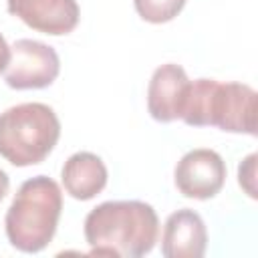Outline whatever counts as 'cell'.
Returning a JSON list of instances; mask_svg holds the SVG:
<instances>
[{
  "instance_id": "obj_1",
  "label": "cell",
  "mask_w": 258,
  "mask_h": 258,
  "mask_svg": "<svg viewBox=\"0 0 258 258\" xmlns=\"http://www.w3.org/2000/svg\"><path fill=\"white\" fill-rule=\"evenodd\" d=\"M157 236V214L139 200L103 202L85 218V240L93 256L139 258L153 250Z\"/></svg>"
},
{
  "instance_id": "obj_2",
  "label": "cell",
  "mask_w": 258,
  "mask_h": 258,
  "mask_svg": "<svg viewBox=\"0 0 258 258\" xmlns=\"http://www.w3.org/2000/svg\"><path fill=\"white\" fill-rule=\"evenodd\" d=\"M181 121L191 127L210 125L254 137L258 127V95L250 85L196 79L189 83Z\"/></svg>"
},
{
  "instance_id": "obj_3",
  "label": "cell",
  "mask_w": 258,
  "mask_h": 258,
  "mask_svg": "<svg viewBox=\"0 0 258 258\" xmlns=\"http://www.w3.org/2000/svg\"><path fill=\"white\" fill-rule=\"evenodd\" d=\"M62 212V191L58 183L46 175L26 179L4 218L8 242L26 254L44 250L54 238Z\"/></svg>"
},
{
  "instance_id": "obj_4",
  "label": "cell",
  "mask_w": 258,
  "mask_h": 258,
  "mask_svg": "<svg viewBox=\"0 0 258 258\" xmlns=\"http://www.w3.org/2000/svg\"><path fill=\"white\" fill-rule=\"evenodd\" d=\"M60 137V121L44 103H22L0 113V157L16 167L42 163Z\"/></svg>"
},
{
  "instance_id": "obj_5",
  "label": "cell",
  "mask_w": 258,
  "mask_h": 258,
  "mask_svg": "<svg viewBox=\"0 0 258 258\" xmlns=\"http://www.w3.org/2000/svg\"><path fill=\"white\" fill-rule=\"evenodd\" d=\"M58 73L60 58L52 46L32 38H20L10 46V62L4 71L10 89H44L54 83Z\"/></svg>"
},
{
  "instance_id": "obj_6",
  "label": "cell",
  "mask_w": 258,
  "mask_h": 258,
  "mask_svg": "<svg viewBox=\"0 0 258 258\" xmlns=\"http://www.w3.org/2000/svg\"><path fill=\"white\" fill-rule=\"evenodd\" d=\"M173 179L183 198L210 200L224 187L226 163L214 149H191L177 161Z\"/></svg>"
},
{
  "instance_id": "obj_7",
  "label": "cell",
  "mask_w": 258,
  "mask_h": 258,
  "mask_svg": "<svg viewBox=\"0 0 258 258\" xmlns=\"http://www.w3.org/2000/svg\"><path fill=\"white\" fill-rule=\"evenodd\" d=\"M8 12L36 32L62 36L79 24L77 0H6Z\"/></svg>"
},
{
  "instance_id": "obj_8",
  "label": "cell",
  "mask_w": 258,
  "mask_h": 258,
  "mask_svg": "<svg viewBox=\"0 0 258 258\" xmlns=\"http://www.w3.org/2000/svg\"><path fill=\"white\" fill-rule=\"evenodd\" d=\"M189 83L191 81L187 79L185 71L179 64L165 62L157 67L147 87L149 115L159 123H171L175 119H181Z\"/></svg>"
},
{
  "instance_id": "obj_9",
  "label": "cell",
  "mask_w": 258,
  "mask_h": 258,
  "mask_svg": "<svg viewBox=\"0 0 258 258\" xmlns=\"http://www.w3.org/2000/svg\"><path fill=\"white\" fill-rule=\"evenodd\" d=\"M208 246V232L202 216L194 210H177L167 216L161 234L165 258H202Z\"/></svg>"
},
{
  "instance_id": "obj_10",
  "label": "cell",
  "mask_w": 258,
  "mask_h": 258,
  "mask_svg": "<svg viewBox=\"0 0 258 258\" xmlns=\"http://www.w3.org/2000/svg\"><path fill=\"white\" fill-rule=\"evenodd\" d=\"M64 191L81 202L93 200L107 185V167L103 159L91 151L73 153L60 171Z\"/></svg>"
},
{
  "instance_id": "obj_11",
  "label": "cell",
  "mask_w": 258,
  "mask_h": 258,
  "mask_svg": "<svg viewBox=\"0 0 258 258\" xmlns=\"http://www.w3.org/2000/svg\"><path fill=\"white\" fill-rule=\"evenodd\" d=\"M137 14L151 24L173 20L185 6V0H133Z\"/></svg>"
},
{
  "instance_id": "obj_12",
  "label": "cell",
  "mask_w": 258,
  "mask_h": 258,
  "mask_svg": "<svg viewBox=\"0 0 258 258\" xmlns=\"http://www.w3.org/2000/svg\"><path fill=\"white\" fill-rule=\"evenodd\" d=\"M256 159H258V155H256V153H250V155L238 165V183H240V187H242L252 200L258 198V191H256Z\"/></svg>"
},
{
  "instance_id": "obj_13",
  "label": "cell",
  "mask_w": 258,
  "mask_h": 258,
  "mask_svg": "<svg viewBox=\"0 0 258 258\" xmlns=\"http://www.w3.org/2000/svg\"><path fill=\"white\" fill-rule=\"evenodd\" d=\"M8 62H10V46L6 44L4 36L0 34V73H4V71H6Z\"/></svg>"
},
{
  "instance_id": "obj_14",
  "label": "cell",
  "mask_w": 258,
  "mask_h": 258,
  "mask_svg": "<svg viewBox=\"0 0 258 258\" xmlns=\"http://www.w3.org/2000/svg\"><path fill=\"white\" fill-rule=\"evenodd\" d=\"M8 187H10V179H8V173L4 169H0V202L4 200V196L8 194Z\"/></svg>"
}]
</instances>
